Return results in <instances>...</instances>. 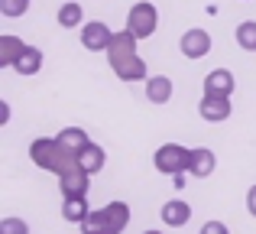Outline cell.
Instances as JSON below:
<instances>
[{"label":"cell","mask_w":256,"mask_h":234,"mask_svg":"<svg viewBox=\"0 0 256 234\" xmlns=\"http://www.w3.org/2000/svg\"><path fill=\"white\" fill-rule=\"evenodd\" d=\"M237 46L256 52V20H244V23L237 26Z\"/></svg>","instance_id":"obj_19"},{"label":"cell","mask_w":256,"mask_h":234,"mask_svg":"<svg viewBox=\"0 0 256 234\" xmlns=\"http://www.w3.org/2000/svg\"><path fill=\"white\" fill-rule=\"evenodd\" d=\"M107 62H110L114 75H117L120 82H146V78H150L146 62L136 52V36H133L130 30L114 33L110 49H107Z\"/></svg>","instance_id":"obj_1"},{"label":"cell","mask_w":256,"mask_h":234,"mask_svg":"<svg viewBox=\"0 0 256 234\" xmlns=\"http://www.w3.org/2000/svg\"><path fill=\"white\" fill-rule=\"evenodd\" d=\"M162 224H169V228H185L188 221H192V205L182 202V198H172V202L162 205Z\"/></svg>","instance_id":"obj_9"},{"label":"cell","mask_w":256,"mask_h":234,"mask_svg":"<svg viewBox=\"0 0 256 234\" xmlns=\"http://www.w3.org/2000/svg\"><path fill=\"white\" fill-rule=\"evenodd\" d=\"M198 234H230V231H227V224H224V221H204Z\"/></svg>","instance_id":"obj_22"},{"label":"cell","mask_w":256,"mask_h":234,"mask_svg":"<svg viewBox=\"0 0 256 234\" xmlns=\"http://www.w3.org/2000/svg\"><path fill=\"white\" fill-rule=\"evenodd\" d=\"M152 163H156V172H162V176H182V172H188V166H192V150L182 143H162L156 150V156H152Z\"/></svg>","instance_id":"obj_4"},{"label":"cell","mask_w":256,"mask_h":234,"mask_svg":"<svg viewBox=\"0 0 256 234\" xmlns=\"http://www.w3.org/2000/svg\"><path fill=\"white\" fill-rule=\"evenodd\" d=\"M0 234H30V224L23 218H4L0 221Z\"/></svg>","instance_id":"obj_21"},{"label":"cell","mask_w":256,"mask_h":234,"mask_svg":"<svg viewBox=\"0 0 256 234\" xmlns=\"http://www.w3.org/2000/svg\"><path fill=\"white\" fill-rule=\"evenodd\" d=\"M13 69H16L20 75H36V72L42 69V49H36V46H26V52L20 56V62L13 65Z\"/></svg>","instance_id":"obj_17"},{"label":"cell","mask_w":256,"mask_h":234,"mask_svg":"<svg viewBox=\"0 0 256 234\" xmlns=\"http://www.w3.org/2000/svg\"><path fill=\"white\" fill-rule=\"evenodd\" d=\"M204 95H224L230 98L234 95V75L227 69H214L204 75Z\"/></svg>","instance_id":"obj_10"},{"label":"cell","mask_w":256,"mask_h":234,"mask_svg":"<svg viewBox=\"0 0 256 234\" xmlns=\"http://www.w3.org/2000/svg\"><path fill=\"white\" fill-rule=\"evenodd\" d=\"M30 159L39 166V169L56 172L58 179L68 176V172H75V169H82L78 156L65 150L56 137H39V140H32V143H30Z\"/></svg>","instance_id":"obj_2"},{"label":"cell","mask_w":256,"mask_h":234,"mask_svg":"<svg viewBox=\"0 0 256 234\" xmlns=\"http://www.w3.org/2000/svg\"><path fill=\"white\" fill-rule=\"evenodd\" d=\"M126 224H130V205L107 202L104 208H94L82 221V234H124Z\"/></svg>","instance_id":"obj_3"},{"label":"cell","mask_w":256,"mask_h":234,"mask_svg":"<svg viewBox=\"0 0 256 234\" xmlns=\"http://www.w3.org/2000/svg\"><path fill=\"white\" fill-rule=\"evenodd\" d=\"M230 111H234V104H230V98H224V95H204L201 104H198V114L204 117L208 124H220V120H227Z\"/></svg>","instance_id":"obj_7"},{"label":"cell","mask_w":256,"mask_h":234,"mask_svg":"<svg viewBox=\"0 0 256 234\" xmlns=\"http://www.w3.org/2000/svg\"><path fill=\"white\" fill-rule=\"evenodd\" d=\"M110 39H114L110 26L100 23V20H91V23L82 26V46L91 52H107L110 49Z\"/></svg>","instance_id":"obj_6"},{"label":"cell","mask_w":256,"mask_h":234,"mask_svg":"<svg viewBox=\"0 0 256 234\" xmlns=\"http://www.w3.org/2000/svg\"><path fill=\"white\" fill-rule=\"evenodd\" d=\"M58 26L65 30H75V26H84V7L78 0H68V4L58 7Z\"/></svg>","instance_id":"obj_16"},{"label":"cell","mask_w":256,"mask_h":234,"mask_svg":"<svg viewBox=\"0 0 256 234\" xmlns=\"http://www.w3.org/2000/svg\"><path fill=\"white\" fill-rule=\"evenodd\" d=\"M146 98H150L152 104H169L172 101V78L150 75L146 78Z\"/></svg>","instance_id":"obj_12"},{"label":"cell","mask_w":256,"mask_h":234,"mask_svg":"<svg viewBox=\"0 0 256 234\" xmlns=\"http://www.w3.org/2000/svg\"><path fill=\"white\" fill-rule=\"evenodd\" d=\"M56 140H58V143H62L68 153H75V156L84 150L88 143H91L88 130H82V127H65V130H58V133H56Z\"/></svg>","instance_id":"obj_15"},{"label":"cell","mask_w":256,"mask_h":234,"mask_svg":"<svg viewBox=\"0 0 256 234\" xmlns=\"http://www.w3.org/2000/svg\"><path fill=\"white\" fill-rule=\"evenodd\" d=\"M143 234H162V231H143Z\"/></svg>","instance_id":"obj_24"},{"label":"cell","mask_w":256,"mask_h":234,"mask_svg":"<svg viewBox=\"0 0 256 234\" xmlns=\"http://www.w3.org/2000/svg\"><path fill=\"white\" fill-rule=\"evenodd\" d=\"M126 30H130L136 39H150L152 33L159 30V10H156V4H150V0L133 4L130 13H126Z\"/></svg>","instance_id":"obj_5"},{"label":"cell","mask_w":256,"mask_h":234,"mask_svg":"<svg viewBox=\"0 0 256 234\" xmlns=\"http://www.w3.org/2000/svg\"><path fill=\"white\" fill-rule=\"evenodd\" d=\"M214 166H218V156H214L208 146H198V150H192V166H188V172L198 179H208L214 172Z\"/></svg>","instance_id":"obj_13"},{"label":"cell","mask_w":256,"mask_h":234,"mask_svg":"<svg viewBox=\"0 0 256 234\" xmlns=\"http://www.w3.org/2000/svg\"><path fill=\"white\" fill-rule=\"evenodd\" d=\"M178 49H182V56H185V59H201V56L211 52V36H208V30H198V26H194V30L182 33Z\"/></svg>","instance_id":"obj_8"},{"label":"cell","mask_w":256,"mask_h":234,"mask_svg":"<svg viewBox=\"0 0 256 234\" xmlns=\"http://www.w3.org/2000/svg\"><path fill=\"white\" fill-rule=\"evenodd\" d=\"M246 208H250V215L256 218V185H253L250 192H246Z\"/></svg>","instance_id":"obj_23"},{"label":"cell","mask_w":256,"mask_h":234,"mask_svg":"<svg viewBox=\"0 0 256 234\" xmlns=\"http://www.w3.org/2000/svg\"><path fill=\"white\" fill-rule=\"evenodd\" d=\"M30 10V0H0V13L4 17H23V13Z\"/></svg>","instance_id":"obj_20"},{"label":"cell","mask_w":256,"mask_h":234,"mask_svg":"<svg viewBox=\"0 0 256 234\" xmlns=\"http://www.w3.org/2000/svg\"><path fill=\"white\" fill-rule=\"evenodd\" d=\"M78 163H82V169L88 172V176L100 172V169H104V163H107V153H104V146H98V143H88L84 150L78 153Z\"/></svg>","instance_id":"obj_14"},{"label":"cell","mask_w":256,"mask_h":234,"mask_svg":"<svg viewBox=\"0 0 256 234\" xmlns=\"http://www.w3.org/2000/svg\"><path fill=\"white\" fill-rule=\"evenodd\" d=\"M88 215H91V208H88V198H65V202H62V218H65V221L82 224Z\"/></svg>","instance_id":"obj_18"},{"label":"cell","mask_w":256,"mask_h":234,"mask_svg":"<svg viewBox=\"0 0 256 234\" xmlns=\"http://www.w3.org/2000/svg\"><path fill=\"white\" fill-rule=\"evenodd\" d=\"M23 52H26V43L20 36H0V69H13Z\"/></svg>","instance_id":"obj_11"}]
</instances>
